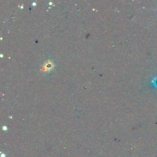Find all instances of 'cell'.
<instances>
[{"mask_svg": "<svg viewBox=\"0 0 157 157\" xmlns=\"http://www.w3.org/2000/svg\"><path fill=\"white\" fill-rule=\"evenodd\" d=\"M152 84H153L155 87L157 88V77H155V78H154V79H153V81H152Z\"/></svg>", "mask_w": 157, "mask_h": 157, "instance_id": "1", "label": "cell"}]
</instances>
